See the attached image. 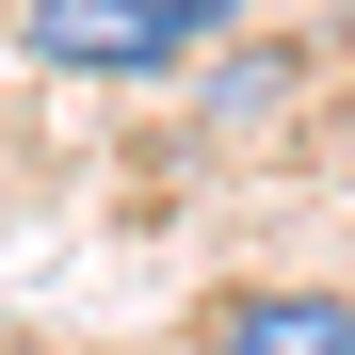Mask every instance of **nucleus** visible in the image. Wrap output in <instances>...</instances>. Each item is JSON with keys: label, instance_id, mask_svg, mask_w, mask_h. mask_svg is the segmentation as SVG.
Segmentation results:
<instances>
[{"label": "nucleus", "instance_id": "nucleus-3", "mask_svg": "<svg viewBox=\"0 0 355 355\" xmlns=\"http://www.w3.org/2000/svg\"><path fill=\"white\" fill-rule=\"evenodd\" d=\"M291 81H307L291 49H226V33H210V113H226V130H259V113H275Z\"/></svg>", "mask_w": 355, "mask_h": 355}, {"label": "nucleus", "instance_id": "nucleus-4", "mask_svg": "<svg viewBox=\"0 0 355 355\" xmlns=\"http://www.w3.org/2000/svg\"><path fill=\"white\" fill-rule=\"evenodd\" d=\"M178 17H194V49H210V33H243V17H259V0H178Z\"/></svg>", "mask_w": 355, "mask_h": 355}, {"label": "nucleus", "instance_id": "nucleus-2", "mask_svg": "<svg viewBox=\"0 0 355 355\" xmlns=\"http://www.w3.org/2000/svg\"><path fill=\"white\" fill-rule=\"evenodd\" d=\"M210 355H355V307H339V291H226V307H210Z\"/></svg>", "mask_w": 355, "mask_h": 355}, {"label": "nucleus", "instance_id": "nucleus-1", "mask_svg": "<svg viewBox=\"0 0 355 355\" xmlns=\"http://www.w3.org/2000/svg\"><path fill=\"white\" fill-rule=\"evenodd\" d=\"M17 33H33L49 81H162V65H194L178 0H17Z\"/></svg>", "mask_w": 355, "mask_h": 355}]
</instances>
